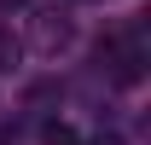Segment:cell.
<instances>
[{
	"mask_svg": "<svg viewBox=\"0 0 151 145\" xmlns=\"http://www.w3.org/2000/svg\"><path fill=\"white\" fill-rule=\"evenodd\" d=\"M76 41V29H70V18H58V12H35V18H29V47H35V52H64V47H70Z\"/></svg>",
	"mask_w": 151,
	"mask_h": 145,
	"instance_id": "cell-1",
	"label": "cell"
},
{
	"mask_svg": "<svg viewBox=\"0 0 151 145\" xmlns=\"http://www.w3.org/2000/svg\"><path fill=\"white\" fill-rule=\"evenodd\" d=\"M18 58H23V35L0 29V75H6V70H18Z\"/></svg>",
	"mask_w": 151,
	"mask_h": 145,
	"instance_id": "cell-2",
	"label": "cell"
},
{
	"mask_svg": "<svg viewBox=\"0 0 151 145\" xmlns=\"http://www.w3.org/2000/svg\"><path fill=\"white\" fill-rule=\"evenodd\" d=\"M41 145H81V139H76L70 122H47V128H41Z\"/></svg>",
	"mask_w": 151,
	"mask_h": 145,
	"instance_id": "cell-3",
	"label": "cell"
},
{
	"mask_svg": "<svg viewBox=\"0 0 151 145\" xmlns=\"http://www.w3.org/2000/svg\"><path fill=\"white\" fill-rule=\"evenodd\" d=\"M93 145H122V139H116V134H99V139H93Z\"/></svg>",
	"mask_w": 151,
	"mask_h": 145,
	"instance_id": "cell-4",
	"label": "cell"
},
{
	"mask_svg": "<svg viewBox=\"0 0 151 145\" xmlns=\"http://www.w3.org/2000/svg\"><path fill=\"white\" fill-rule=\"evenodd\" d=\"M81 6H99V0H81Z\"/></svg>",
	"mask_w": 151,
	"mask_h": 145,
	"instance_id": "cell-5",
	"label": "cell"
},
{
	"mask_svg": "<svg viewBox=\"0 0 151 145\" xmlns=\"http://www.w3.org/2000/svg\"><path fill=\"white\" fill-rule=\"evenodd\" d=\"M6 6H12V0H6Z\"/></svg>",
	"mask_w": 151,
	"mask_h": 145,
	"instance_id": "cell-6",
	"label": "cell"
}]
</instances>
